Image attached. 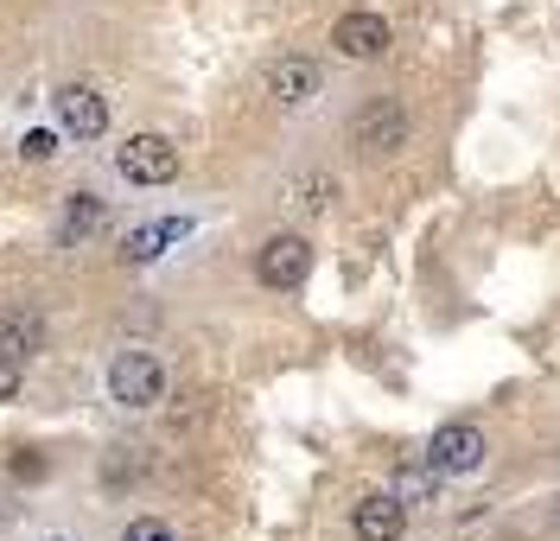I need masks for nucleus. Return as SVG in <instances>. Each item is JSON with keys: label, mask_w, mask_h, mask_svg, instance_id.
I'll return each instance as SVG.
<instances>
[{"label": "nucleus", "mask_w": 560, "mask_h": 541, "mask_svg": "<svg viewBox=\"0 0 560 541\" xmlns=\"http://www.w3.org/2000/svg\"><path fill=\"white\" fill-rule=\"evenodd\" d=\"M108 396L121 401V408H153V401L166 396V369L153 351H121V357L108 363Z\"/></svg>", "instance_id": "1"}, {"label": "nucleus", "mask_w": 560, "mask_h": 541, "mask_svg": "<svg viewBox=\"0 0 560 541\" xmlns=\"http://www.w3.org/2000/svg\"><path fill=\"white\" fill-rule=\"evenodd\" d=\"M427 466L440 471V478H471V471H485V433L471 427V421H446V427L427 439Z\"/></svg>", "instance_id": "2"}, {"label": "nucleus", "mask_w": 560, "mask_h": 541, "mask_svg": "<svg viewBox=\"0 0 560 541\" xmlns=\"http://www.w3.org/2000/svg\"><path fill=\"white\" fill-rule=\"evenodd\" d=\"M121 179L128 185H173L178 179V146L166 134H135V141L115 153Z\"/></svg>", "instance_id": "3"}, {"label": "nucleus", "mask_w": 560, "mask_h": 541, "mask_svg": "<svg viewBox=\"0 0 560 541\" xmlns=\"http://www.w3.org/2000/svg\"><path fill=\"white\" fill-rule=\"evenodd\" d=\"M255 274H261V287L293 293L306 274H313V243H306V236H275V243H261Z\"/></svg>", "instance_id": "4"}, {"label": "nucleus", "mask_w": 560, "mask_h": 541, "mask_svg": "<svg viewBox=\"0 0 560 541\" xmlns=\"http://www.w3.org/2000/svg\"><path fill=\"white\" fill-rule=\"evenodd\" d=\"M58 121H65V134H77V141H103L108 134V96L90 90V83H65V90H58Z\"/></svg>", "instance_id": "5"}, {"label": "nucleus", "mask_w": 560, "mask_h": 541, "mask_svg": "<svg viewBox=\"0 0 560 541\" xmlns=\"http://www.w3.org/2000/svg\"><path fill=\"white\" fill-rule=\"evenodd\" d=\"M350 141L363 146V153H376V160L395 153V146H408V115H401V103H388V96L370 103L357 121H350Z\"/></svg>", "instance_id": "6"}, {"label": "nucleus", "mask_w": 560, "mask_h": 541, "mask_svg": "<svg viewBox=\"0 0 560 541\" xmlns=\"http://www.w3.org/2000/svg\"><path fill=\"white\" fill-rule=\"evenodd\" d=\"M318 83H325V71H318L313 58H275L268 64V96L280 108H306L318 96Z\"/></svg>", "instance_id": "7"}, {"label": "nucleus", "mask_w": 560, "mask_h": 541, "mask_svg": "<svg viewBox=\"0 0 560 541\" xmlns=\"http://www.w3.org/2000/svg\"><path fill=\"white\" fill-rule=\"evenodd\" d=\"M350 529H357V541H401V529H408V504L388 491V497H363V504L350 509Z\"/></svg>", "instance_id": "8"}, {"label": "nucleus", "mask_w": 560, "mask_h": 541, "mask_svg": "<svg viewBox=\"0 0 560 541\" xmlns=\"http://www.w3.org/2000/svg\"><path fill=\"white\" fill-rule=\"evenodd\" d=\"M331 45H338L345 58H383L388 51V20L383 13H345V20L331 26Z\"/></svg>", "instance_id": "9"}, {"label": "nucleus", "mask_w": 560, "mask_h": 541, "mask_svg": "<svg viewBox=\"0 0 560 541\" xmlns=\"http://www.w3.org/2000/svg\"><path fill=\"white\" fill-rule=\"evenodd\" d=\"M178 236H191V223H185V216H160V223H147V230H135V236L121 243V261H153V255H166V243H178Z\"/></svg>", "instance_id": "10"}, {"label": "nucleus", "mask_w": 560, "mask_h": 541, "mask_svg": "<svg viewBox=\"0 0 560 541\" xmlns=\"http://www.w3.org/2000/svg\"><path fill=\"white\" fill-rule=\"evenodd\" d=\"M38 344H45L38 313H7V319H0V357H7V363H26Z\"/></svg>", "instance_id": "11"}, {"label": "nucleus", "mask_w": 560, "mask_h": 541, "mask_svg": "<svg viewBox=\"0 0 560 541\" xmlns=\"http://www.w3.org/2000/svg\"><path fill=\"white\" fill-rule=\"evenodd\" d=\"M103 223H108V211L96 204V198H90V191H77V198H70V211H65V243H83V236H96Z\"/></svg>", "instance_id": "12"}, {"label": "nucleus", "mask_w": 560, "mask_h": 541, "mask_svg": "<svg viewBox=\"0 0 560 541\" xmlns=\"http://www.w3.org/2000/svg\"><path fill=\"white\" fill-rule=\"evenodd\" d=\"M433 478H440V471H433V466H427V471H408V478L395 484V497H401V504H408V509L433 504Z\"/></svg>", "instance_id": "13"}, {"label": "nucleus", "mask_w": 560, "mask_h": 541, "mask_svg": "<svg viewBox=\"0 0 560 541\" xmlns=\"http://www.w3.org/2000/svg\"><path fill=\"white\" fill-rule=\"evenodd\" d=\"M58 153V134L51 128H33V134H20V160H33V166H45Z\"/></svg>", "instance_id": "14"}, {"label": "nucleus", "mask_w": 560, "mask_h": 541, "mask_svg": "<svg viewBox=\"0 0 560 541\" xmlns=\"http://www.w3.org/2000/svg\"><path fill=\"white\" fill-rule=\"evenodd\" d=\"M325 198H331V179H300L293 185V204H300V211H325Z\"/></svg>", "instance_id": "15"}, {"label": "nucleus", "mask_w": 560, "mask_h": 541, "mask_svg": "<svg viewBox=\"0 0 560 541\" xmlns=\"http://www.w3.org/2000/svg\"><path fill=\"white\" fill-rule=\"evenodd\" d=\"M121 541H178V536L166 529V522H153V516H140V522H128V529H121Z\"/></svg>", "instance_id": "16"}, {"label": "nucleus", "mask_w": 560, "mask_h": 541, "mask_svg": "<svg viewBox=\"0 0 560 541\" xmlns=\"http://www.w3.org/2000/svg\"><path fill=\"white\" fill-rule=\"evenodd\" d=\"M13 396H20V363L0 357V401H13Z\"/></svg>", "instance_id": "17"}, {"label": "nucleus", "mask_w": 560, "mask_h": 541, "mask_svg": "<svg viewBox=\"0 0 560 541\" xmlns=\"http://www.w3.org/2000/svg\"><path fill=\"white\" fill-rule=\"evenodd\" d=\"M555 529H560V504H555Z\"/></svg>", "instance_id": "18"}, {"label": "nucleus", "mask_w": 560, "mask_h": 541, "mask_svg": "<svg viewBox=\"0 0 560 541\" xmlns=\"http://www.w3.org/2000/svg\"><path fill=\"white\" fill-rule=\"evenodd\" d=\"M51 541H65V536H51Z\"/></svg>", "instance_id": "19"}]
</instances>
